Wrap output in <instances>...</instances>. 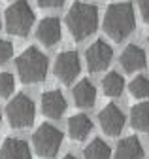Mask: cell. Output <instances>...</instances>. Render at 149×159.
<instances>
[{
    "mask_svg": "<svg viewBox=\"0 0 149 159\" xmlns=\"http://www.w3.org/2000/svg\"><path fill=\"white\" fill-rule=\"evenodd\" d=\"M134 27H136V15L130 2H115L106 10L104 30L111 40L121 42L132 34Z\"/></svg>",
    "mask_w": 149,
    "mask_h": 159,
    "instance_id": "6da1fadb",
    "label": "cell"
},
{
    "mask_svg": "<svg viewBox=\"0 0 149 159\" xmlns=\"http://www.w3.org/2000/svg\"><path fill=\"white\" fill-rule=\"evenodd\" d=\"M66 27L78 42L89 38L98 27V8L87 2H74L66 15Z\"/></svg>",
    "mask_w": 149,
    "mask_h": 159,
    "instance_id": "7a4b0ae2",
    "label": "cell"
},
{
    "mask_svg": "<svg viewBox=\"0 0 149 159\" xmlns=\"http://www.w3.org/2000/svg\"><path fill=\"white\" fill-rule=\"evenodd\" d=\"M17 74L23 84H40L47 76V57L38 48H27L15 61Z\"/></svg>",
    "mask_w": 149,
    "mask_h": 159,
    "instance_id": "3957f363",
    "label": "cell"
},
{
    "mask_svg": "<svg viewBox=\"0 0 149 159\" xmlns=\"http://www.w3.org/2000/svg\"><path fill=\"white\" fill-rule=\"evenodd\" d=\"M6 30L13 36H27L34 25V11L27 0H15L6 10Z\"/></svg>",
    "mask_w": 149,
    "mask_h": 159,
    "instance_id": "277c9868",
    "label": "cell"
},
{
    "mask_svg": "<svg viewBox=\"0 0 149 159\" xmlns=\"http://www.w3.org/2000/svg\"><path fill=\"white\" fill-rule=\"evenodd\" d=\"M61 144H62V133L55 125H51V123L40 125L32 134L34 152L40 157H45V159L55 157L59 153V150H61Z\"/></svg>",
    "mask_w": 149,
    "mask_h": 159,
    "instance_id": "5b68a950",
    "label": "cell"
},
{
    "mask_svg": "<svg viewBox=\"0 0 149 159\" xmlns=\"http://www.w3.org/2000/svg\"><path fill=\"white\" fill-rule=\"evenodd\" d=\"M6 116H8V121L13 129L30 127L34 121V116H36V108H34L32 98L27 97L25 93L15 95V98H11L6 106Z\"/></svg>",
    "mask_w": 149,
    "mask_h": 159,
    "instance_id": "8992f818",
    "label": "cell"
},
{
    "mask_svg": "<svg viewBox=\"0 0 149 159\" xmlns=\"http://www.w3.org/2000/svg\"><path fill=\"white\" fill-rule=\"evenodd\" d=\"M55 76L61 84L70 85L76 82V78L81 70V63H79V57L76 51H62L57 59H55Z\"/></svg>",
    "mask_w": 149,
    "mask_h": 159,
    "instance_id": "52a82bcc",
    "label": "cell"
},
{
    "mask_svg": "<svg viewBox=\"0 0 149 159\" xmlns=\"http://www.w3.org/2000/svg\"><path fill=\"white\" fill-rule=\"evenodd\" d=\"M113 59V49L111 46H108L104 40H96L92 42L87 51H85V61H87V66L89 70L92 72H100V70H106Z\"/></svg>",
    "mask_w": 149,
    "mask_h": 159,
    "instance_id": "ba28073f",
    "label": "cell"
},
{
    "mask_svg": "<svg viewBox=\"0 0 149 159\" xmlns=\"http://www.w3.org/2000/svg\"><path fill=\"white\" fill-rule=\"evenodd\" d=\"M98 121H100V127H102V131L106 134L117 136V134H121V131L125 127V114L121 112V108L117 104L109 102L100 110Z\"/></svg>",
    "mask_w": 149,
    "mask_h": 159,
    "instance_id": "9c48e42d",
    "label": "cell"
},
{
    "mask_svg": "<svg viewBox=\"0 0 149 159\" xmlns=\"http://www.w3.org/2000/svg\"><path fill=\"white\" fill-rule=\"evenodd\" d=\"M36 36H38V40L45 48L57 46L61 42V36H62L61 21H59L57 17H45V19H42L38 29H36Z\"/></svg>",
    "mask_w": 149,
    "mask_h": 159,
    "instance_id": "30bf717a",
    "label": "cell"
},
{
    "mask_svg": "<svg viewBox=\"0 0 149 159\" xmlns=\"http://www.w3.org/2000/svg\"><path fill=\"white\" fill-rule=\"evenodd\" d=\"M66 98L61 91L51 89L42 95V112L51 119H61L66 112Z\"/></svg>",
    "mask_w": 149,
    "mask_h": 159,
    "instance_id": "8fae6325",
    "label": "cell"
},
{
    "mask_svg": "<svg viewBox=\"0 0 149 159\" xmlns=\"http://www.w3.org/2000/svg\"><path fill=\"white\" fill-rule=\"evenodd\" d=\"M0 159H32L30 146L23 138H6L0 146Z\"/></svg>",
    "mask_w": 149,
    "mask_h": 159,
    "instance_id": "7c38bea8",
    "label": "cell"
},
{
    "mask_svg": "<svg viewBox=\"0 0 149 159\" xmlns=\"http://www.w3.org/2000/svg\"><path fill=\"white\" fill-rule=\"evenodd\" d=\"M121 66L125 72H136L147 66V55L145 51L136 46V44H130L125 48L123 55H121Z\"/></svg>",
    "mask_w": 149,
    "mask_h": 159,
    "instance_id": "4fadbf2b",
    "label": "cell"
},
{
    "mask_svg": "<svg viewBox=\"0 0 149 159\" xmlns=\"http://www.w3.org/2000/svg\"><path fill=\"white\" fill-rule=\"evenodd\" d=\"M72 97H74V102L79 108H91L96 101V87L91 84V80L83 78L76 84L72 91Z\"/></svg>",
    "mask_w": 149,
    "mask_h": 159,
    "instance_id": "5bb4252c",
    "label": "cell"
},
{
    "mask_svg": "<svg viewBox=\"0 0 149 159\" xmlns=\"http://www.w3.org/2000/svg\"><path fill=\"white\" fill-rule=\"evenodd\" d=\"M113 159H143V146L136 136H126L117 144Z\"/></svg>",
    "mask_w": 149,
    "mask_h": 159,
    "instance_id": "9a60e30c",
    "label": "cell"
},
{
    "mask_svg": "<svg viewBox=\"0 0 149 159\" xmlns=\"http://www.w3.org/2000/svg\"><path fill=\"white\" fill-rule=\"evenodd\" d=\"M92 131V121L85 114H76L68 119V134L74 140H85Z\"/></svg>",
    "mask_w": 149,
    "mask_h": 159,
    "instance_id": "2e32d148",
    "label": "cell"
},
{
    "mask_svg": "<svg viewBox=\"0 0 149 159\" xmlns=\"http://www.w3.org/2000/svg\"><path fill=\"white\" fill-rule=\"evenodd\" d=\"M130 125L140 133H149V101L138 102L130 110Z\"/></svg>",
    "mask_w": 149,
    "mask_h": 159,
    "instance_id": "e0dca14e",
    "label": "cell"
},
{
    "mask_svg": "<svg viewBox=\"0 0 149 159\" xmlns=\"http://www.w3.org/2000/svg\"><path fill=\"white\" fill-rule=\"evenodd\" d=\"M125 89V80L119 72H109L102 78V91L108 97H119Z\"/></svg>",
    "mask_w": 149,
    "mask_h": 159,
    "instance_id": "ac0fdd59",
    "label": "cell"
},
{
    "mask_svg": "<svg viewBox=\"0 0 149 159\" xmlns=\"http://www.w3.org/2000/svg\"><path fill=\"white\" fill-rule=\"evenodd\" d=\"M83 157L85 159H111V148L102 138H95L83 150Z\"/></svg>",
    "mask_w": 149,
    "mask_h": 159,
    "instance_id": "d6986e66",
    "label": "cell"
},
{
    "mask_svg": "<svg viewBox=\"0 0 149 159\" xmlns=\"http://www.w3.org/2000/svg\"><path fill=\"white\" fill-rule=\"evenodd\" d=\"M130 95L136 98H147L149 97V78L147 76H136L128 85Z\"/></svg>",
    "mask_w": 149,
    "mask_h": 159,
    "instance_id": "ffe728a7",
    "label": "cell"
},
{
    "mask_svg": "<svg viewBox=\"0 0 149 159\" xmlns=\"http://www.w3.org/2000/svg\"><path fill=\"white\" fill-rule=\"evenodd\" d=\"M15 89V80L10 72H4L0 74V97L2 98H8Z\"/></svg>",
    "mask_w": 149,
    "mask_h": 159,
    "instance_id": "44dd1931",
    "label": "cell"
},
{
    "mask_svg": "<svg viewBox=\"0 0 149 159\" xmlns=\"http://www.w3.org/2000/svg\"><path fill=\"white\" fill-rule=\"evenodd\" d=\"M13 57V44L10 40H0V65H6Z\"/></svg>",
    "mask_w": 149,
    "mask_h": 159,
    "instance_id": "7402d4cb",
    "label": "cell"
},
{
    "mask_svg": "<svg viewBox=\"0 0 149 159\" xmlns=\"http://www.w3.org/2000/svg\"><path fill=\"white\" fill-rule=\"evenodd\" d=\"M138 6H140V13L143 17V21L149 23V0H138Z\"/></svg>",
    "mask_w": 149,
    "mask_h": 159,
    "instance_id": "603a6c76",
    "label": "cell"
},
{
    "mask_svg": "<svg viewBox=\"0 0 149 159\" xmlns=\"http://www.w3.org/2000/svg\"><path fill=\"white\" fill-rule=\"evenodd\" d=\"M38 4L42 8H61L64 4V0H38Z\"/></svg>",
    "mask_w": 149,
    "mask_h": 159,
    "instance_id": "cb8c5ba5",
    "label": "cell"
},
{
    "mask_svg": "<svg viewBox=\"0 0 149 159\" xmlns=\"http://www.w3.org/2000/svg\"><path fill=\"white\" fill-rule=\"evenodd\" d=\"M62 159H78V157H76V155H72V153H68V155H64Z\"/></svg>",
    "mask_w": 149,
    "mask_h": 159,
    "instance_id": "d4e9b609",
    "label": "cell"
},
{
    "mask_svg": "<svg viewBox=\"0 0 149 159\" xmlns=\"http://www.w3.org/2000/svg\"><path fill=\"white\" fill-rule=\"evenodd\" d=\"M0 117H2V116H0Z\"/></svg>",
    "mask_w": 149,
    "mask_h": 159,
    "instance_id": "484cf974",
    "label": "cell"
}]
</instances>
